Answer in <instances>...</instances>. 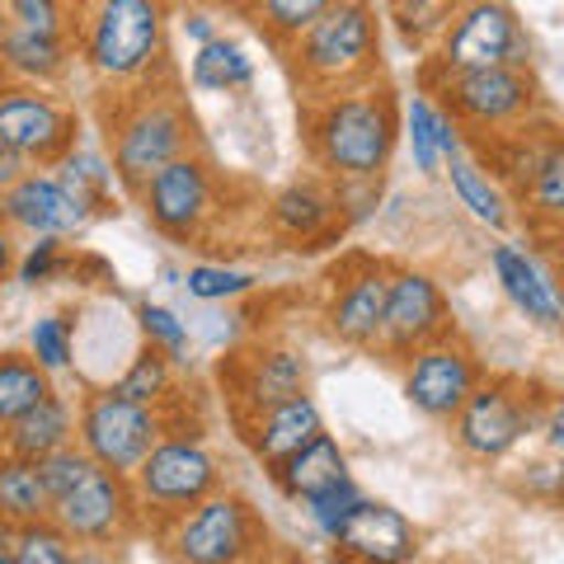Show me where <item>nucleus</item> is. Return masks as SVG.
<instances>
[{
    "label": "nucleus",
    "instance_id": "obj_1",
    "mask_svg": "<svg viewBox=\"0 0 564 564\" xmlns=\"http://www.w3.org/2000/svg\"><path fill=\"white\" fill-rule=\"evenodd\" d=\"M302 132L325 180H381L400 141V104L391 85L362 80L334 95H315L302 109Z\"/></svg>",
    "mask_w": 564,
    "mask_h": 564
},
{
    "label": "nucleus",
    "instance_id": "obj_2",
    "mask_svg": "<svg viewBox=\"0 0 564 564\" xmlns=\"http://www.w3.org/2000/svg\"><path fill=\"white\" fill-rule=\"evenodd\" d=\"M76 57L99 85L132 90L155 85V70H165V6L155 0H99L95 10L76 14L70 24Z\"/></svg>",
    "mask_w": 564,
    "mask_h": 564
},
{
    "label": "nucleus",
    "instance_id": "obj_3",
    "mask_svg": "<svg viewBox=\"0 0 564 564\" xmlns=\"http://www.w3.org/2000/svg\"><path fill=\"white\" fill-rule=\"evenodd\" d=\"M137 95H118V109L104 118V137H109V161L118 184L132 193L151 184L170 161L193 151V118L174 95V80L165 85H132Z\"/></svg>",
    "mask_w": 564,
    "mask_h": 564
},
{
    "label": "nucleus",
    "instance_id": "obj_4",
    "mask_svg": "<svg viewBox=\"0 0 564 564\" xmlns=\"http://www.w3.org/2000/svg\"><path fill=\"white\" fill-rule=\"evenodd\" d=\"M377 57H381V20L372 0H334L321 20L288 47V62L306 99L372 80Z\"/></svg>",
    "mask_w": 564,
    "mask_h": 564
},
{
    "label": "nucleus",
    "instance_id": "obj_5",
    "mask_svg": "<svg viewBox=\"0 0 564 564\" xmlns=\"http://www.w3.org/2000/svg\"><path fill=\"white\" fill-rule=\"evenodd\" d=\"M485 66H532V39L508 0H462L447 33L423 62V80Z\"/></svg>",
    "mask_w": 564,
    "mask_h": 564
},
{
    "label": "nucleus",
    "instance_id": "obj_6",
    "mask_svg": "<svg viewBox=\"0 0 564 564\" xmlns=\"http://www.w3.org/2000/svg\"><path fill=\"white\" fill-rule=\"evenodd\" d=\"M551 395L522 377H485L452 419V437L470 462H503L527 433L541 429Z\"/></svg>",
    "mask_w": 564,
    "mask_h": 564
},
{
    "label": "nucleus",
    "instance_id": "obj_7",
    "mask_svg": "<svg viewBox=\"0 0 564 564\" xmlns=\"http://www.w3.org/2000/svg\"><path fill=\"white\" fill-rule=\"evenodd\" d=\"M443 109L462 122V132H503L541 113V85L532 66H485V70H456V76L423 80Z\"/></svg>",
    "mask_w": 564,
    "mask_h": 564
},
{
    "label": "nucleus",
    "instance_id": "obj_8",
    "mask_svg": "<svg viewBox=\"0 0 564 564\" xmlns=\"http://www.w3.org/2000/svg\"><path fill=\"white\" fill-rule=\"evenodd\" d=\"M165 545L184 564H240L269 551V527L245 494H207L165 527Z\"/></svg>",
    "mask_w": 564,
    "mask_h": 564
},
{
    "label": "nucleus",
    "instance_id": "obj_9",
    "mask_svg": "<svg viewBox=\"0 0 564 564\" xmlns=\"http://www.w3.org/2000/svg\"><path fill=\"white\" fill-rule=\"evenodd\" d=\"M165 433H170V419L155 410V404L118 395L113 386L90 391L76 410V443L90 452L104 470L132 475Z\"/></svg>",
    "mask_w": 564,
    "mask_h": 564
},
{
    "label": "nucleus",
    "instance_id": "obj_10",
    "mask_svg": "<svg viewBox=\"0 0 564 564\" xmlns=\"http://www.w3.org/2000/svg\"><path fill=\"white\" fill-rule=\"evenodd\" d=\"M137 494H141V508H147V522L165 527L184 513V508L203 503L207 494L221 489V462L212 456L198 437L188 433H165L155 452L132 470Z\"/></svg>",
    "mask_w": 564,
    "mask_h": 564
},
{
    "label": "nucleus",
    "instance_id": "obj_11",
    "mask_svg": "<svg viewBox=\"0 0 564 564\" xmlns=\"http://www.w3.org/2000/svg\"><path fill=\"white\" fill-rule=\"evenodd\" d=\"M80 141V118L70 104H62L47 85H0V147L24 155L29 165L52 170L62 165Z\"/></svg>",
    "mask_w": 564,
    "mask_h": 564
},
{
    "label": "nucleus",
    "instance_id": "obj_12",
    "mask_svg": "<svg viewBox=\"0 0 564 564\" xmlns=\"http://www.w3.org/2000/svg\"><path fill=\"white\" fill-rule=\"evenodd\" d=\"M52 518L76 536V545H122L147 527V508L132 475L95 466L66 499L52 503Z\"/></svg>",
    "mask_w": 564,
    "mask_h": 564
},
{
    "label": "nucleus",
    "instance_id": "obj_13",
    "mask_svg": "<svg viewBox=\"0 0 564 564\" xmlns=\"http://www.w3.org/2000/svg\"><path fill=\"white\" fill-rule=\"evenodd\" d=\"M137 203L165 240L198 245L207 221L217 217V174L198 151H188L180 161H170L161 174H151V184L137 193Z\"/></svg>",
    "mask_w": 564,
    "mask_h": 564
},
{
    "label": "nucleus",
    "instance_id": "obj_14",
    "mask_svg": "<svg viewBox=\"0 0 564 564\" xmlns=\"http://www.w3.org/2000/svg\"><path fill=\"white\" fill-rule=\"evenodd\" d=\"M391 263L377 254H348L329 269V296H325V329L344 348H377L386 296H391Z\"/></svg>",
    "mask_w": 564,
    "mask_h": 564
},
{
    "label": "nucleus",
    "instance_id": "obj_15",
    "mask_svg": "<svg viewBox=\"0 0 564 564\" xmlns=\"http://www.w3.org/2000/svg\"><path fill=\"white\" fill-rule=\"evenodd\" d=\"M480 381H485L480 358H475V348L462 344L456 334L423 344L414 358L404 362V400L414 404V414L433 419V423H452Z\"/></svg>",
    "mask_w": 564,
    "mask_h": 564
},
{
    "label": "nucleus",
    "instance_id": "obj_16",
    "mask_svg": "<svg viewBox=\"0 0 564 564\" xmlns=\"http://www.w3.org/2000/svg\"><path fill=\"white\" fill-rule=\"evenodd\" d=\"M443 334H452V306L437 288V278L423 269H395L377 352L391 362H410L423 344L443 339Z\"/></svg>",
    "mask_w": 564,
    "mask_h": 564
},
{
    "label": "nucleus",
    "instance_id": "obj_17",
    "mask_svg": "<svg viewBox=\"0 0 564 564\" xmlns=\"http://www.w3.org/2000/svg\"><path fill=\"white\" fill-rule=\"evenodd\" d=\"M0 217H6L14 231H29V236H80L99 212L70 188L62 174H47L33 165L20 184H10L0 193Z\"/></svg>",
    "mask_w": 564,
    "mask_h": 564
},
{
    "label": "nucleus",
    "instance_id": "obj_18",
    "mask_svg": "<svg viewBox=\"0 0 564 564\" xmlns=\"http://www.w3.org/2000/svg\"><path fill=\"white\" fill-rule=\"evenodd\" d=\"M221 386L236 404V419H245L292 395H306V362L302 352L282 344H254L221 362Z\"/></svg>",
    "mask_w": 564,
    "mask_h": 564
},
{
    "label": "nucleus",
    "instance_id": "obj_19",
    "mask_svg": "<svg viewBox=\"0 0 564 564\" xmlns=\"http://www.w3.org/2000/svg\"><path fill=\"white\" fill-rule=\"evenodd\" d=\"M329 541L344 560H362V564H404L419 555L414 522L400 508L377 499H358V508L344 518V527Z\"/></svg>",
    "mask_w": 564,
    "mask_h": 564
},
{
    "label": "nucleus",
    "instance_id": "obj_20",
    "mask_svg": "<svg viewBox=\"0 0 564 564\" xmlns=\"http://www.w3.org/2000/svg\"><path fill=\"white\" fill-rule=\"evenodd\" d=\"M236 429L245 437V447L263 462V470H273V466L288 462L292 452H302L315 433H325V419L315 410L311 395H292V400L269 404V410H259V414L236 419Z\"/></svg>",
    "mask_w": 564,
    "mask_h": 564
},
{
    "label": "nucleus",
    "instance_id": "obj_21",
    "mask_svg": "<svg viewBox=\"0 0 564 564\" xmlns=\"http://www.w3.org/2000/svg\"><path fill=\"white\" fill-rule=\"evenodd\" d=\"M489 269L499 278L503 296L513 302L527 321H536L541 329H560L564 325V288L555 273H545L541 263L522 250V245H494Z\"/></svg>",
    "mask_w": 564,
    "mask_h": 564
},
{
    "label": "nucleus",
    "instance_id": "obj_22",
    "mask_svg": "<svg viewBox=\"0 0 564 564\" xmlns=\"http://www.w3.org/2000/svg\"><path fill=\"white\" fill-rule=\"evenodd\" d=\"M269 226L282 240H296L302 250H315L321 240L339 236L344 231V207H339V193L325 188V184H311V180H296L282 193H273L269 203Z\"/></svg>",
    "mask_w": 564,
    "mask_h": 564
},
{
    "label": "nucleus",
    "instance_id": "obj_23",
    "mask_svg": "<svg viewBox=\"0 0 564 564\" xmlns=\"http://www.w3.org/2000/svg\"><path fill=\"white\" fill-rule=\"evenodd\" d=\"M70 57H76V39L70 33H43V29H14L0 33V70L20 85H57Z\"/></svg>",
    "mask_w": 564,
    "mask_h": 564
},
{
    "label": "nucleus",
    "instance_id": "obj_24",
    "mask_svg": "<svg viewBox=\"0 0 564 564\" xmlns=\"http://www.w3.org/2000/svg\"><path fill=\"white\" fill-rule=\"evenodd\" d=\"M66 443H76V404L57 391L43 395L33 410H24L6 433H0V452L24 456V462H43L47 452H57Z\"/></svg>",
    "mask_w": 564,
    "mask_h": 564
},
{
    "label": "nucleus",
    "instance_id": "obj_25",
    "mask_svg": "<svg viewBox=\"0 0 564 564\" xmlns=\"http://www.w3.org/2000/svg\"><path fill=\"white\" fill-rule=\"evenodd\" d=\"M269 475H273V485L288 494V499L306 503V499H315V494H325L329 485L348 480V456L329 433H315L302 452H292L288 462L273 466Z\"/></svg>",
    "mask_w": 564,
    "mask_h": 564
},
{
    "label": "nucleus",
    "instance_id": "obj_26",
    "mask_svg": "<svg viewBox=\"0 0 564 564\" xmlns=\"http://www.w3.org/2000/svg\"><path fill=\"white\" fill-rule=\"evenodd\" d=\"M447 184L456 193V203H462L466 212L480 226H489V231H513V193H508L494 174L475 161V155H456V161L443 165Z\"/></svg>",
    "mask_w": 564,
    "mask_h": 564
},
{
    "label": "nucleus",
    "instance_id": "obj_27",
    "mask_svg": "<svg viewBox=\"0 0 564 564\" xmlns=\"http://www.w3.org/2000/svg\"><path fill=\"white\" fill-rule=\"evenodd\" d=\"M188 80L207 95H236V90H250L254 85V62L236 39H207L193 52V66H188Z\"/></svg>",
    "mask_w": 564,
    "mask_h": 564
},
{
    "label": "nucleus",
    "instance_id": "obj_28",
    "mask_svg": "<svg viewBox=\"0 0 564 564\" xmlns=\"http://www.w3.org/2000/svg\"><path fill=\"white\" fill-rule=\"evenodd\" d=\"M52 395V372H43L33 352H0V433L24 410Z\"/></svg>",
    "mask_w": 564,
    "mask_h": 564
},
{
    "label": "nucleus",
    "instance_id": "obj_29",
    "mask_svg": "<svg viewBox=\"0 0 564 564\" xmlns=\"http://www.w3.org/2000/svg\"><path fill=\"white\" fill-rule=\"evenodd\" d=\"M0 513L14 522H33V518L52 513V494L39 475V462L0 452Z\"/></svg>",
    "mask_w": 564,
    "mask_h": 564
},
{
    "label": "nucleus",
    "instance_id": "obj_30",
    "mask_svg": "<svg viewBox=\"0 0 564 564\" xmlns=\"http://www.w3.org/2000/svg\"><path fill=\"white\" fill-rule=\"evenodd\" d=\"M329 6L334 0H254V10L245 14V20H250L278 52H288Z\"/></svg>",
    "mask_w": 564,
    "mask_h": 564
},
{
    "label": "nucleus",
    "instance_id": "obj_31",
    "mask_svg": "<svg viewBox=\"0 0 564 564\" xmlns=\"http://www.w3.org/2000/svg\"><path fill=\"white\" fill-rule=\"evenodd\" d=\"M462 0H391V24L414 52H433Z\"/></svg>",
    "mask_w": 564,
    "mask_h": 564
},
{
    "label": "nucleus",
    "instance_id": "obj_32",
    "mask_svg": "<svg viewBox=\"0 0 564 564\" xmlns=\"http://www.w3.org/2000/svg\"><path fill=\"white\" fill-rule=\"evenodd\" d=\"M113 391L118 395H128V400H141V404H161L170 400V391H174V358L170 352H161L155 344H147L132 358V367L122 372L118 381H113Z\"/></svg>",
    "mask_w": 564,
    "mask_h": 564
},
{
    "label": "nucleus",
    "instance_id": "obj_33",
    "mask_svg": "<svg viewBox=\"0 0 564 564\" xmlns=\"http://www.w3.org/2000/svg\"><path fill=\"white\" fill-rule=\"evenodd\" d=\"M522 203H527V212H532L541 226L564 231V132L555 137V147L545 151V161L536 170V180L527 184Z\"/></svg>",
    "mask_w": 564,
    "mask_h": 564
},
{
    "label": "nucleus",
    "instance_id": "obj_34",
    "mask_svg": "<svg viewBox=\"0 0 564 564\" xmlns=\"http://www.w3.org/2000/svg\"><path fill=\"white\" fill-rule=\"evenodd\" d=\"M52 170H57L62 180L99 212V217H109V212L118 217V207H113V180H118V174H113V161H99V155H90V151H80V147H76L62 165H52Z\"/></svg>",
    "mask_w": 564,
    "mask_h": 564
},
{
    "label": "nucleus",
    "instance_id": "obj_35",
    "mask_svg": "<svg viewBox=\"0 0 564 564\" xmlns=\"http://www.w3.org/2000/svg\"><path fill=\"white\" fill-rule=\"evenodd\" d=\"M70 560H76V536H70L52 513L20 522V536H14V564H70Z\"/></svg>",
    "mask_w": 564,
    "mask_h": 564
},
{
    "label": "nucleus",
    "instance_id": "obj_36",
    "mask_svg": "<svg viewBox=\"0 0 564 564\" xmlns=\"http://www.w3.org/2000/svg\"><path fill=\"white\" fill-rule=\"evenodd\" d=\"M29 352L39 358L43 372H52V377L66 372L70 352H76V325H70V315H43V321H33Z\"/></svg>",
    "mask_w": 564,
    "mask_h": 564
},
{
    "label": "nucleus",
    "instance_id": "obj_37",
    "mask_svg": "<svg viewBox=\"0 0 564 564\" xmlns=\"http://www.w3.org/2000/svg\"><path fill=\"white\" fill-rule=\"evenodd\" d=\"M433 95L419 90L410 104H404V137H410V151H414V170L423 174H443V151H437V137H433Z\"/></svg>",
    "mask_w": 564,
    "mask_h": 564
},
{
    "label": "nucleus",
    "instance_id": "obj_38",
    "mask_svg": "<svg viewBox=\"0 0 564 564\" xmlns=\"http://www.w3.org/2000/svg\"><path fill=\"white\" fill-rule=\"evenodd\" d=\"M95 466H99V462H95V456L85 452L80 443H66V447H57V452H47L43 462H39V475H43V485H47V494H52V503L66 499V494L76 489Z\"/></svg>",
    "mask_w": 564,
    "mask_h": 564
},
{
    "label": "nucleus",
    "instance_id": "obj_39",
    "mask_svg": "<svg viewBox=\"0 0 564 564\" xmlns=\"http://www.w3.org/2000/svg\"><path fill=\"white\" fill-rule=\"evenodd\" d=\"M0 14L14 29H43V33H70V24H76L66 0H0Z\"/></svg>",
    "mask_w": 564,
    "mask_h": 564
},
{
    "label": "nucleus",
    "instance_id": "obj_40",
    "mask_svg": "<svg viewBox=\"0 0 564 564\" xmlns=\"http://www.w3.org/2000/svg\"><path fill=\"white\" fill-rule=\"evenodd\" d=\"M184 288H188V296H198V302H231V296H245L254 288V278L240 273V269H212V263H198V269H188Z\"/></svg>",
    "mask_w": 564,
    "mask_h": 564
},
{
    "label": "nucleus",
    "instance_id": "obj_41",
    "mask_svg": "<svg viewBox=\"0 0 564 564\" xmlns=\"http://www.w3.org/2000/svg\"><path fill=\"white\" fill-rule=\"evenodd\" d=\"M137 321H141V334H147V344H155L161 352H170L174 362H184V352H188V329H184L180 315L165 311V306L141 302V306H137Z\"/></svg>",
    "mask_w": 564,
    "mask_h": 564
},
{
    "label": "nucleus",
    "instance_id": "obj_42",
    "mask_svg": "<svg viewBox=\"0 0 564 564\" xmlns=\"http://www.w3.org/2000/svg\"><path fill=\"white\" fill-rule=\"evenodd\" d=\"M358 499H362V489L352 485V480H339V485H329L325 494H315V499H306V513H311V522L321 527L325 536H334L344 527V518L358 508Z\"/></svg>",
    "mask_w": 564,
    "mask_h": 564
},
{
    "label": "nucleus",
    "instance_id": "obj_43",
    "mask_svg": "<svg viewBox=\"0 0 564 564\" xmlns=\"http://www.w3.org/2000/svg\"><path fill=\"white\" fill-rule=\"evenodd\" d=\"M66 245H62V236H39L33 240V250L14 263V273H20V282L24 288H43V282H52L62 269H66Z\"/></svg>",
    "mask_w": 564,
    "mask_h": 564
},
{
    "label": "nucleus",
    "instance_id": "obj_44",
    "mask_svg": "<svg viewBox=\"0 0 564 564\" xmlns=\"http://www.w3.org/2000/svg\"><path fill=\"white\" fill-rule=\"evenodd\" d=\"M437 104V99H433ZM433 137H437V151H443V165L456 161V155H466V132H462V122H456L443 104L433 109Z\"/></svg>",
    "mask_w": 564,
    "mask_h": 564
},
{
    "label": "nucleus",
    "instance_id": "obj_45",
    "mask_svg": "<svg viewBox=\"0 0 564 564\" xmlns=\"http://www.w3.org/2000/svg\"><path fill=\"white\" fill-rule=\"evenodd\" d=\"M212 14H217V10H212V6H203V0H188V6H184V33H188V39L193 43H207V39H217V24H212Z\"/></svg>",
    "mask_w": 564,
    "mask_h": 564
},
{
    "label": "nucleus",
    "instance_id": "obj_46",
    "mask_svg": "<svg viewBox=\"0 0 564 564\" xmlns=\"http://www.w3.org/2000/svg\"><path fill=\"white\" fill-rule=\"evenodd\" d=\"M541 433H545V447H551L555 462H564V395H551V404H545Z\"/></svg>",
    "mask_w": 564,
    "mask_h": 564
},
{
    "label": "nucleus",
    "instance_id": "obj_47",
    "mask_svg": "<svg viewBox=\"0 0 564 564\" xmlns=\"http://www.w3.org/2000/svg\"><path fill=\"white\" fill-rule=\"evenodd\" d=\"M29 170H33V165L24 161V155H14V151H6V147H0V193H6L10 184H20Z\"/></svg>",
    "mask_w": 564,
    "mask_h": 564
},
{
    "label": "nucleus",
    "instance_id": "obj_48",
    "mask_svg": "<svg viewBox=\"0 0 564 564\" xmlns=\"http://www.w3.org/2000/svg\"><path fill=\"white\" fill-rule=\"evenodd\" d=\"M14 263H20V259H14V226L0 217V282L14 273Z\"/></svg>",
    "mask_w": 564,
    "mask_h": 564
},
{
    "label": "nucleus",
    "instance_id": "obj_49",
    "mask_svg": "<svg viewBox=\"0 0 564 564\" xmlns=\"http://www.w3.org/2000/svg\"><path fill=\"white\" fill-rule=\"evenodd\" d=\"M14 536H20V522L0 513V564H14Z\"/></svg>",
    "mask_w": 564,
    "mask_h": 564
},
{
    "label": "nucleus",
    "instance_id": "obj_50",
    "mask_svg": "<svg viewBox=\"0 0 564 564\" xmlns=\"http://www.w3.org/2000/svg\"><path fill=\"white\" fill-rule=\"evenodd\" d=\"M203 6H212L217 14H240V20H245V14L254 10V0H203Z\"/></svg>",
    "mask_w": 564,
    "mask_h": 564
},
{
    "label": "nucleus",
    "instance_id": "obj_51",
    "mask_svg": "<svg viewBox=\"0 0 564 564\" xmlns=\"http://www.w3.org/2000/svg\"><path fill=\"white\" fill-rule=\"evenodd\" d=\"M66 6H70V14H85V10H95L99 0H66Z\"/></svg>",
    "mask_w": 564,
    "mask_h": 564
},
{
    "label": "nucleus",
    "instance_id": "obj_52",
    "mask_svg": "<svg viewBox=\"0 0 564 564\" xmlns=\"http://www.w3.org/2000/svg\"><path fill=\"white\" fill-rule=\"evenodd\" d=\"M155 6H165V10H174V6H188V0H155Z\"/></svg>",
    "mask_w": 564,
    "mask_h": 564
},
{
    "label": "nucleus",
    "instance_id": "obj_53",
    "mask_svg": "<svg viewBox=\"0 0 564 564\" xmlns=\"http://www.w3.org/2000/svg\"><path fill=\"white\" fill-rule=\"evenodd\" d=\"M555 278H560V288H564V245H560V273Z\"/></svg>",
    "mask_w": 564,
    "mask_h": 564
},
{
    "label": "nucleus",
    "instance_id": "obj_54",
    "mask_svg": "<svg viewBox=\"0 0 564 564\" xmlns=\"http://www.w3.org/2000/svg\"><path fill=\"white\" fill-rule=\"evenodd\" d=\"M0 33H6V14H0Z\"/></svg>",
    "mask_w": 564,
    "mask_h": 564
},
{
    "label": "nucleus",
    "instance_id": "obj_55",
    "mask_svg": "<svg viewBox=\"0 0 564 564\" xmlns=\"http://www.w3.org/2000/svg\"><path fill=\"white\" fill-rule=\"evenodd\" d=\"M6 80H10V76H6V70H0V85H6Z\"/></svg>",
    "mask_w": 564,
    "mask_h": 564
},
{
    "label": "nucleus",
    "instance_id": "obj_56",
    "mask_svg": "<svg viewBox=\"0 0 564 564\" xmlns=\"http://www.w3.org/2000/svg\"><path fill=\"white\" fill-rule=\"evenodd\" d=\"M560 499H564V489H560Z\"/></svg>",
    "mask_w": 564,
    "mask_h": 564
}]
</instances>
